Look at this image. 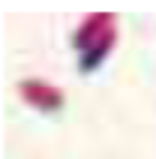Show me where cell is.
I'll list each match as a JSON object with an SVG mask.
<instances>
[{
    "instance_id": "6da1fadb",
    "label": "cell",
    "mask_w": 156,
    "mask_h": 159,
    "mask_svg": "<svg viewBox=\"0 0 156 159\" xmlns=\"http://www.w3.org/2000/svg\"><path fill=\"white\" fill-rule=\"evenodd\" d=\"M114 42V18L111 15H90L87 24L75 33V45L81 48V66L90 72L102 60Z\"/></svg>"
},
{
    "instance_id": "7a4b0ae2",
    "label": "cell",
    "mask_w": 156,
    "mask_h": 159,
    "mask_svg": "<svg viewBox=\"0 0 156 159\" xmlns=\"http://www.w3.org/2000/svg\"><path fill=\"white\" fill-rule=\"evenodd\" d=\"M21 93L30 105H36L39 111H57L63 105V96L60 90L51 87V84H45V81H24L21 84Z\"/></svg>"
}]
</instances>
